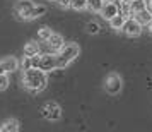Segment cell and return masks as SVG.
I'll use <instances>...</instances> for the list:
<instances>
[{
    "label": "cell",
    "instance_id": "9a60e30c",
    "mask_svg": "<svg viewBox=\"0 0 152 132\" xmlns=\"http://www.w3.org/2000/svg\"><path fill=\"white\" fill-rule=\"evenodd\" d=\"M130 7H132L133 15L137 14V12H140V10H144V9H149V7H147V2H145V0H132V2H130Z\"/></svg>",
    "mask_w": 152,
    "mask_h": 132
},
{
    "label": "cell",
    "instance_id": "484cf974",
    "mask_svg": "<svg viewBox=\"0 0 152 132\" xmlns=\"http://www.w3.org/2000/svg\"><path fill=\"white\" fill-rule=\"evenodd\" d=\"M115 2H116L118 5H120V4H130L132 0H115Z\"/></svg>",
    "mask_w": 152,
    "mask_h": 132
},
{
    "label": "cell",
    "instance_id": "2e32d148",
    "mask_svg": "<svg viewBox=\"0 0 152 132\" xmlns=\"http://www.w3.org/2000/svg\"><path fill=\"white\" fill-rule=\"evenodd\" d=\"M51 35H53V31H51V28H48V26H43V28L38 29V38H39L41 41H48Z\"/></svg>",
    "mask_w": 152,
    "mask_h": 132
},
{
    "label": "cell",
    "instance_id": "6da1fadb",
    "mask_svg": "<svg viewBox=\"0 0 152 132\" xmlns=\"http://www.w3.org/2000/svg\"><path fill=\"white\" fill-rule=\"evenodd\" d=\"M46 83H48V76L39 67H31V69L24 70V74H22V84H24V88L29 89L31 93H34V94L45 89Z\"/></svg>",
    "mask_w": 152,
    "mask_h": 132
},
{
    "label": "cell",
    "instance_id": "d4e9b609",
    "mask_svg": "<svg viewBox=\"0 0 152 132\" xmlns=\"http://www.w3.org/2000/svg\"><path fill=\"white\" fill-rule=\"evenodd\" d=\"M56 4H58L60 7H63V9H69L70 4H72V0H56Z\"/></svg>",
    "mask_w": 152,
    "mask_h": 132
},
{
    "label": "cell",
    "instance_id": "83f0119b",
    "mask_svg": "<svg viewBox=\"0 0 152 132\" xmlns=\"http://www.w3.org/2000/svg\"><path fill=\"white\" fill-rule=\"evenodd\" d=\"M147 26H149V31H151V33H152V21L149 22V24H147Z\"/></svg>",
    "mask_w": 152,
    "mask_h": 132
},
{
    "label": "cell",
    "instance_id": "4fadbf2b",
    "mask_svg": "<svg viewBox=\"0 0 152 132\" xmlns=\"http://www.w3.org/2000/svg\"><path fill=\"white\" fill-rule=\"evenodd\" d=\"M133 17H137V19L142 22L144 26H147V24L152 21V10H151V9H144V10L137 12V14L133 15Z\"/></svg>",
    "mask_w": 152,
    "mask_h": 132
},
{
    "label": "cell",
    "instance_id": "ac0fdd59",
    "mask_svg": "<svg viewBox=\"0 0 152 132\" xmlns=\"http://www.w3.org/2000/svg\"><path fill=\"white\" fill-rule=\"evenodd\" d=\"M87 4H89V0H72L70 7L74 10H84V9H87Z\"/></svg>",
    "mask_w": 152,
    "mask_h": 132
},
{
    "label": "cell",
    "instance_id": "7402d4cb",
    "mask_svg": "<svg viewBox=\"0 0 152 132\" xmlns=\"http://www.w3.org/2000/svg\"><path fill=\"white\" fill-rule=\"evenodd\" d=\"M21 67H22V70L31 69V67H33V58L29 55H24V58L21 60Z\"/></svg>",
    "mask_w": 152,
    "mask_h": 132
},
{
    "label": "cell",
    "instance_id": "8fae6325",
    "mask_svg": "<svg viewBox=\"0 0 152 132\" xmlns=\"http://www.w3.org/2000/svg\"><path fill=\"white\" fill-rule=\"evenodd\" d=\"M0 131L2 132H15L19 131V122L15 118H7L4 124L0 125Z\"/></svg>",
    "mask_w": 152,
    "mask_h": 132
},
{
    "label": "cell",
    "instance_id": "cb8c5ba5",
    "mask_svg": "<svg viewBox=\"0 0 152 132\" xmlns=\"http://www.w3.org/2000/svg\"><path fill=\"white\" fill-rule=\"evenodd\" d=\"M31 58H33V67H39V62H41V55H39V53H36V55H33Z\"/></svg>",
    "mask_w": 152,
    "mask_h": 132
},
{
    "label": "cell",
    "instance_id": "ba28073f",
    "mask_svg": "<svg viewBox=\"0 0 152 132\" xmlns=\"http://www.w3.org/2000/svg\"><path fill=\"white\" fill-rule=\"evenodd\" d=\"M99 14L103 15L106 21H110L111 17H115L116 14H120V5H118L115 0H108V2H104V5H103Z\"/></svg>",
    "mask_w": 152,
    "mask_h": 132
},
{
    "label": "cell",
    "instance_id": "e0dca14e",
    "mask_svg": "<svg viewBox=\"0 0 152 132\" xmlns=\"http://www.w3.org/2000/svg\"><path fill=\"white\" fill-rule=\"evenodd\" d=\"M104 2H106V0H89L87 9H89V10H92V12H101Z\"/></svg>",
    "mask_w": 152,
    "mask_h": 132
},
{
    "label": "cell",
    "instance_id": "d6986e66",
    "mask_svg": "<svg viewBox=\"0 0 152 132\" xmlns=\"http://www.w3.org/2000/svg\"><path fill=\"white\" fill-rule=\"evenodd\" d=\"M43 14H46V7H45V5H34L33 12H31V19H38V17H41Z\"/></svg>",
    "mask_w": 152,
    "mask_h": 132
},
{
    "label": "cell",
    "instance_id": "8992f818",
    "mask_svg": "<svg viewBox=\"0 0 152 132\" xmlns=\"http://www.w3.org/2000/svg\"><path fill=\"white\" fill-rule=\"evenodd\" d=\"M34 9V4L31 0H21L17 5H15V15L17 19H31V12Z\"/></svg>",
    "mask_w": 152,
    "mask_h": 132
},
{
    "label": "cell",
    "instance_id": "4316f807",
    "mask_svg": "<svg viewBox=\"0 0 152 132\" xmlns=\"http://www.w3.org/2000/svg\"><path fill=\"white\" fill-rule=\"evenodd\" d=\"M0 74H7V72H5V69H4V65H2V62H0Z\"/></svg>",
    "mask_w": 152,
    "mask_h": 132
},
{
    "label": "cell",
    "instance_id": "4dcf8cb0",
    "mask_svg": "<svg viewBox=\"0 0 152 132\" xmlns=\"http://www.w3.org/2000/svg\"><path fill=\"white\" fill-rule=\"evenodd\" d=\"M106 2H108V0H106Z\"/></svg>",
    "mask_w": 152,
    "mask_h": 132
},
{
    "label": "cell",
    "instance_id": "7a4b0ae2",
    "mask_svg": "<svg viewBox=\"0 0 152 132\" xmlns=\"http://www.w3.org/2000/svg\"><path fill=\"white\" fill-rule=\"evenodd\" d=\"M79 45L77 43H67V45H63L62 48L56 52V58H58V67L60 69H65L70 62H74L75 60V57H79Z\"/></svg>",
    "mask_w": 152,
    "mask_h": 132
},
{
    "label": "cell",
    "instance_id": "5b68a950",
    "mask_svg": "<svg viewBox=\"0 0 152 132\" xmlns=\"http://www.w3.org/2000/svg\"><path fill=\"white\" fill-rule=\"evenodd\" d=\"M142 28H144V24L138 21L137 17H128V19L125 21V26H123L121 31L128 36H138L142 33Z\"/></svg>",
    "mask_w": 152,
    "mask_h": 132
},
{
    "label": "cell",
    "instance_id": "7c38bea8",
    "mask_svg": "<svg viewBox=\"0 0 152 132\" xmlns=\"http://www.w3.org/2000/svg\"><path fill=\"white\" fill-rule=\"evenodd\" d=\"M128 17H125L123 14H116L115 17H111L110 19V26L113 29H118V31H121L123 29V26H125V21H126Z\"/></svg>",
    "mask_w": 152,
    "mask_h": 132
},
{
    "label": "cell",
    "instance_id": "277c9868",
    "mask_svg": "<svg viewBox=\"0 0 152 132\" xmlns=\"http://www.w3.org/2000/svg\"><path fill=\"white\" fill-rule=\"evenodd\" d=\"M41 115L46 118V120L55 122V120H60V117H62V108L56 103H53V101H48V103L41 108Z\"/></svg>",
    "mask_w": 152,
    "mask_h": 132
},
{
    "label": "cell",
    "instance_id": "ffe728a7",
    "mask_svg": "<svg viewBox=\"0 0 152 132\" xmlns=\"http://www.w3.org/2000/svg\"><path fill=\"white\" fill-rule=\"evenodd\" d=\"M86 29H87V33H89V35H97V33H99V29H101V26H99L97 22L91 21V22H87Z\"/></svg>",
    "mask_w": 152,
    "mask_h": 132
},
{
    "label": "cell",
    "instance_id": "5bb4252c",
    "mask_svg": "<svg viewBox=\"0 0 152 132\" xmlns=\"http://www.w3.org/2000/svg\"><path fill=\"white\" fill-rule=\"evenodd\" d=\"M36 53H39V43L28 41L26 45H24V55L33 57V55H36Z\"/></svg>",
    "mask_w": 152,
    "mask_h": 132
},
{
    "label": "cell",
    "instance_id": "f546056e",
    "mask_svg": "<svg viewBox=\"0 0 152 132\" xmlns=\"http://www.w3.org/2000/svg\"><path fill=\"white\" fill-rule=\"evenodd\" d=\"M51 2H56V0H51Z\"/></svg>",
    "mask_w": 152,
    "mask_h": 132
},
{
    "label": "cell",
    "instance_id": "52a82bcc",
    "mask_svg": "<svg viewBox=\"0 0 152 132\" xmlns=\"http://www.w3.org/2000/svg\"><path fill=\"white\" fill-rule=\"evenodd\" d=\"M56 67H58L56 53H45V55H41L39 69H43L45 72H51V70H56Z\"/></svg>",
    "mask_w": 152,
    "mask_h": 132
},
{
    "label": "cell",
    "instance_id": "9c48e42d",
    "mask_svg": "<svg viewBox=\"0 0 152 132\" xmlns=\"http://www.w3.org/2000/svg\"><path fill=\"white\" fill-rule=\"evenodd\" d=\"M46 43H48L50 50H51V52H55V53L62 48L63 45H65V43H63V36L62 35H56V33H53V35L50 36V40Z\"/></svg>",
    "mask_w": 152,
    "mask_h": 132
},
{
    "label": "cell",
    "instance_id": "603a6c76",
    "mask_svg": "<svg viewBox=\"0 0 152 132\" xmlns=\"http://www.w3.org/2000/svg\"><path fill=\"white\" fill-rule=\"evenodd\" d=\"M9 88V77L7 74H0V91L7 89Z\"/></svg>",
    "mask_w": 152,
    "mask_h": 132
},
{
    "label": "cell",
    "instance_id": "f1b7e54d",
    "mask_svg": "<svg viewBox=\"0 0 152 132\" xmlns=\"http://www.w3.org/2000/svg\"><path fill=\"white\" fill-rule=\"evenodd\" d=\"M149 9H151V10H152V0H151V2H149Z\"/></svg>",
    "mask_w": 152,
    "mask_h": 132
},
{
    "label": "cell",
    "instance_id": "3957f363",
    "mask_svg": "<svg viewBox=\"0 0 152 132\" xmlns=\"http://www.w3.org/2000/svg\"><path fill=\"white\" fill-rule=\"evenodd\" d=\"M123 88V81L118 74H110L104 81V89L108 91L110 94H118Z\"/></svg>",
    "mask_w": 152,
    "mask_h": 132
},
{
    "label": "cell",
    "instance_id": "44dd1931",
    "mask_svg": "<svg viewBox=\"0 0 152 132\" xmlns=\"http://www.w3.org/2000/svg\"><path fill=\"white\" fill-rule=\"evenodd\" d=\"M120 14H123L125 17H133L130 4H120Z\"/></svg>",
    "mask_w": 152,
    "mask_h": 132
},
{
    "label": "cell",
    "instance_id": "30bf717a",
    "mask_svg": "<svg viewBox=\"0 0 152 132\" xmlns=\"http://www.w3.org/2000/svg\"><path fill=\"white\" fill-rule=\"evenodd\" d=\"M2 65H4V69H5V72H14V70H17V67L21 65V63L17 62V58L15 57H7V58H4L2 60Z\"/></svg>",
    "mask_w": 152,
    "mask_h": 132
}]
</instances>
